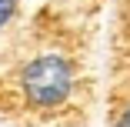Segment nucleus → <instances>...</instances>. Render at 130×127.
<instances>
[{
	"instance_id": "obj_1",
	"label": "nucleus",
	"mask_w": 130,
	"mask_h": 127,
	"mask_svg": "<svg viewBox=\"0 0 130 127\" xmlns=\"http://www.w3.org/2000/svg\"><path fill=\"white\" fill-rule=\"evenodd\" d=\"M17 94H20V107L23 110H37V114H60L70 110L77 94L84 87V74L80 60L73 50L63 47H47L37 57L23 60L17 74Z\"/></svg>"
},
{
	"instance_id": "obj_2",
	"label": "nucleus",
	"mask_w": 130,
	"mask_h": 127,
	"mask_svg": "<svg viewBox=\"0 0 130 127\" xmlns=\"http://www.w3.org/2000/svg\"><path fill=\"white\" fill-rule=\"evenodd\" d=\"M17 0H0V27H7V23L17 17Z\"/></svg>"
},
{
	"instance_id": "obj_3",
	"label": "nucleus",
	"mask_w": 130,
	"mask_h": 127,
	"mask_svg": "<svg viewBox=\"0 0 130 127\" xmlns=\"http://www.w3.org/2000/svg\"><path fill=\"white\" fill-rule=\"evenodd\" d=\"M113 127H130V97L123 100V107L117 110V120H113Z\"/></svg>"
}]
</instances>
